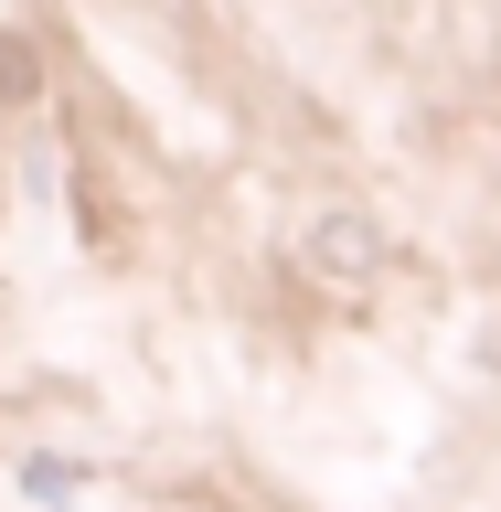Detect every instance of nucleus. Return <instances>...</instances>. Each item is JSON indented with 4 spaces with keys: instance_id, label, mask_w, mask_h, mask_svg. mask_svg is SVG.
Returning <instances> with one entry per match:
<instances>
[{
    "instance_id": "obj_1",
    "label": "nucleus",
    "mask_w": 501,
    "mask_h": 512,
    "mask_svg": "<svg viewBox=\"0 0 501 512\" xmlns=\"http://www.w3.org/2000/svg\"><path fill=\"white\" fill-rule=\"evenodd\" d=\"M299 256H310V278H331V288H363V278L384 267V224H374V214H310Z\"/></svg>"
},
{
    "instance_id": "obj_2",
    "label": "nucleus",
    "mask_w": 501,
    "mask_h": 512,
    "mask_svg": "<svg viewBox=\"0 0 501 512\" xmlns=\"http://www.w3.org/2000/svg\"><path fill=\"white\" fill-rule=\"evenodd\" d=\"M0 96H43V64H32V43H11V32H0Z\"/></svg>"
}]
</instances>
